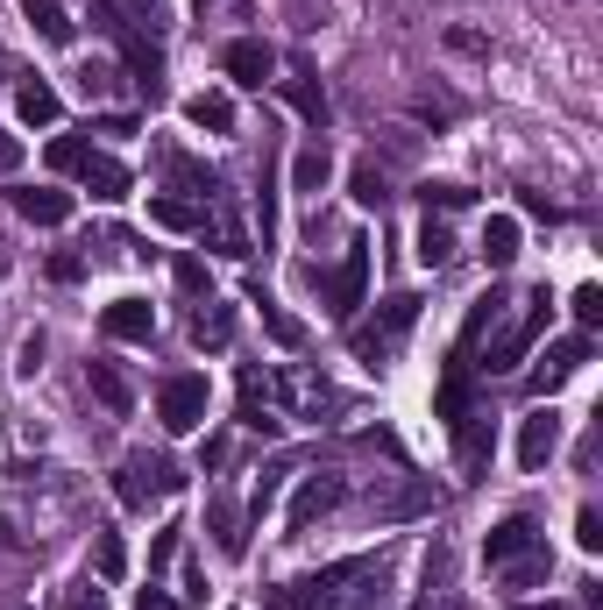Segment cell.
Listing matches in <instances>:
<instances>
[{"label": "cell", "mask_w": 603, "mask_h": 610, "mask_svg": "<svg viewBox=\"0 0 603 610\" xmlns=\"http://www.w3.org/2000/svg\"><path fill=\"white\" fill-rule=\"evenodd\" d=\"M199 8H206V0H199Z\"/></svg>", "instance_id": "db71d44e"}, {"label": "cell", "mask_w": 603, "mask_h": 610, "mask_svg": "<svg viewBox=\"0 0 603 610\" xmlns=\"http://www.w3.org/2000/svg\"><path fill=\"white\" fill-rule=\"evenodd\" d=\"M455 447H462V476H483V469H490V454H497L490 419H455Z\"/></svg>", "instance_id": "ffe728a7"}, {"label": "cell", "mask_w": 603, "mask_h": 610, "mask_svg": "<svg viewBox=\"0 0 603 610\" xmlns=\"http://www.w3.org/2000/svg\"><path fill=\"white\" fill-rule=\"evenodd\" d=\"M15 369H22V376H36V369H43V334H29V341H22V362H15Z\"/></svg>", "instance_id": "c3c4849f"}, {"label": "cell", "mask_w": 603, "mask_h": 610, "mask_svg": "<svg viewBox=\"0 0 603 610\" xmlns=\"http://www.w3.org/2000/svg\"><path fill=\"white\" fill-rule=\"evenodd\" d=\"M128 8H135V22H142L149 36H164V29H171V0H128Z\"/></svg>", "instance_id": "ab89813d"}, {"label": "cell", "mask_w": 603, "mask_h": 610, "mask_svg": "<svg viewBox=\"0 0 603 610\" xmlns=\"http://www.w3.org/2000/svg\"><path fill=\"white\" fill-rule=\"evenodd\" d=\"M100 334L107 341H149V334H157V305H149V298H114L100 313Z\"/></svg>", "instance_id": "7c38bea8"}, {"label": "cell", "mask_w": 603, "mask_h": 610, "mask_svg": "<svg viewBox=\"0 0 603 610\" xmlns=\"http://www.w3.org/2000/svg\"><path fill=\"white\" fill-rule=\"evenodd\" d=\"M575 547H582V554H603V511H596V504L575 511Z\"/></svg>", "instance_id": "74e56055"}, {"label": "cell", "mask_w": 603, "mask_h": 610, "mask_svg": "<svg viewBox=\"0 0 603 610\" xmlns=\"http://www.w3.org/2000/svg\"><path fill=\"white\" fill-rule=\"evenodd\" d=\"M263 610H298V603H291L284 589H263Z\"/></svg>", "instance_id": "816d5d0a"}, {"label": "cell", "mask_w": 603, "mask_h": 610, "mask_svg": "<svg viewBox=\"0 0 603 610\" xmlns=\"http://www.w3.org/2000/svg\"><path fill=\"white\" fill-rule=\"evenodd\" d=\"M93 568H100V582H121V575H128V547H121V532H100V540H93Z\"/></svg>", "instance_id": "1f68e13d"}, {"label": "cell", "mask_w": 603, "mask_h": 610, "mask_svg": "<svg viewBox=\"0 0 603 610\" xmlns=\"http://www.w3.org/2000/svg\"><path fill=\"white\" fill-rule=\"evenodd\" d=\"M263 398H277V419H320V412H334V391L320 384V376H306V369L270 376Z\"/></svg>", "instance_id": "52a82bcc"}, {"label": "cell", "mask_w": 603, "mask_h": 610, "mask_svg": "<svg viewBox=\"0 0 603 610\" xmlns=\"http://www.w3.org/2000/svg\"><path fill=\"white\" fill-rule=\"evenodd\" d=\"M0 277H8V256H0Z\"/></svg>", "instance_id": "f5cc1de1"}, {"label": "cell", "mask_w": 603, "mask_h": 610, "mask_svg": "<svg viewBox=\"0 0 603 610\" xmlns=\"http://www.w3.org/2000/svg\"><path fill=\"white\" fill-rule=\"evenodd\" d=\"M256 220H263V249H270V235H277V185L263 178V192H256Z\"/></svg>", "instance_id": "b9f144b4"}, {"label": "cell", "mask_w": 603, "mask_h": 610, "mask_svg": "<svg viewBox=\"0 0 603 610\" xmlns=\"http://www.w3.org/2000/svg\"><path fill=\"white\" fill-rule=\"evenodd\" d=\"M476 249H483V263H490V270H511V263H518V220H511V213H490Z\"/></svg>", "instance_id": "7402d4cb"}, {"label": "cell", "mask_w": 603, "mask_h": 610, "mask_svg": "<svg viewBox=\"0 0 603 610\" xmlns=\"http://www.w3.org/2000/svg\"><path fill=\"white\" fill-rule=\"evenodd\" d=\"M568 313H575V320H582V327L596 334V327H603V284H575V298H568Z\"/></svg>", "instance_id": "e575fe53"}, {"label": "cell", "mask_w": 603, "mask_h": 610, "mask_svg": "<svg viewBox=\"0 0 603 610\" xmlns=\"http://www.w3.org/2000/svg\"><path fill=\"white\" fill-rule=\"evenodd\" d=\"M57 610H107V589H93V582H71V589L57 596Z\"/></svg>", "instance_id": "60d3db41"}, {"label": "cell", "mask_w": 603, "mask_h": 610, "mask_svg": "<svg viewBox=\"0 0 603 610\" xmlns=\"http://www.w3.org/2000/svg\"><path fill=\"white\" fill-rule=\"evenodd\" d=\"M149 227H164V235H199V227H206V206H192V199H178V192H157V199H149Z\"/></svg>", "instance_id": "ac0fdd59"}, {"label": "cell", "mask_w": 603, "mask_h": 610, "mask_svg": "<svg viewBox=\"0 0 603 610\" xmlns=\"http://www.w3.org/2000/svg\"><path fill=\"white\" fill-rule=\"evenodd\" d=\"M171 554H178V532H157V547H149V568H164Z\"/></svg>", "instance_id": "681fc988"}, {"label": "cell", "mask_w": 603, "mask_h": 610, "mask_svg": "<svg viewBox=\"0 0 603 610\" xmlns=\"http://www.w3.org/2000/svg\"><path fill=\"white\" fill-rule=\"evenodd\" d=\"M582 362H589V334H582V341H561V348H547V362H540V376H533V391H540V398H547V391H561V384H568V376H575Z\"/></svg>", "instance_id": "d6986e66"}, {"label": "cell", "mask_w": 603, "mask_h": 610, "mask_svg": "<svg viewBox=\"0 0 603 610\" xmlns=\"http://www.w3.org/2000/svg\"><path fill=\"white\" fill-rule=\"evenodd\" d=\"M178 291H206V263L199 256H178Z\"/></svg>", "instance_id": "f6af8a7d"}, {"label": "cell", "mask_w": 603, "mask_h": 610, "mask_svg": "<svg viewBox=\"0 0 603 610\" xmlns=\"http://www.w3.org/2000/svg\"><path fill=\"white\" fill-rule=\"evenodd\" d=\"M362 291H369V242H348L341 263L327 270V313H334V320H355Z\"/></svg>", "instance_id": "ba28073f"}, {"label": "cell", "mask_w": 603, "mask_h": 610, "mask_svg": "<svg viewBox=\"0 0 603 610\" xmlns=\"http://www.w3.org/2000/svg\"><path fill=\"white\" fill-rule=\"evenodd\" d=\"M185 121L206 128V135H235V100L228 93H192L185 100Z\"/></svg>", "instance_id": "cb8c5ba5"}, {"label": "cell", "mask_w": 603, "mask_h": 610, "mask_svg": "<svg viewBox=\"0 0 603 610\" xmlns=\"http://www.w3.org/2000/svg\"><path fill=\"white\" fill-rule=\"evenodd\" d=\"M114 86H121V71H114V64H79V93H86V100H107Z\"/></svg>", "instance_id": "8d00e7d4"}, {"label": "cell", "mask_w": 603, "mask_h": 610, "mask_svg": "<svg viewBox=\"0 0 603 610\" xmlns=\"http://www.w3.org/2000/svg\"><path fill=\"white\" fill-rule=\"evenodd\" d=\"M57 114H64V100H57L50 79H22L15 86V121L22 128H57Z\"/></svg>", "instance_id": "2e32d148"}, {"label": "cell", "mask_w": 603, "mask_h": 610, "mask_svg": "<svg viewBox=\"0 0 603 610\" xmlns=\"http://www.w3.org/2000/svg\"><path fill=\"white\" fill-rule=\"evenodd\" d=\"M277 490H284V469H270V476L256 483V497H249V518H263V511L277 504Z\"/></svg>", "instance_id": "7bdbcfd3"}, {"label": "cell", "mask_w": 603, "mask_h": 610, "mask_svg": "<svg viewBox=\"0 0 603 610\" xmlns=\"http://www.w3.org/2000/svg\"><path fill=\"white\" fill-rule=\"evenodd\" d=\"M86 384H93V398H100L107 412H135V391H128V376H121L114 362H86Z\"/></svg>", "instance_id": "83f0119b"}, {"label": "cell", "mask_w": 603, "mask_h": 610, "mask_svg": "<svg viewBox=\"0 0 603 610\" xmlns=\"http://www.w3.org/2000/svg\"><path fill=\"white\" fill-rule=\"evenodd\" d=\"M277 86H284V100L298 107V121L327 128V93H320V79H313V71H291V79H277Z\"/></svg>", "instance_id": "4316f807"}, {"label": "cell", "mask_w": 603, "mask_h": 610, "mask_svg": "<svg viewBox=\"0 0 603 610\" xmlns=\"http://www.w3.org/2000/svg\"><path fill=\"white\" fill-rule=\"evenodd\" d=\"M121 50H128V71H135V86H142L149 100H157V93H164V57H157V43H149V36H128V29H121Z\"/></svg>", "instance_id": "44dd1931"}, {"label": "cell", "mask_w": 603, "mask_h": 610, "mask_svg": "<svg viewBox=\"0 0 603 610\" xmlns=\"http://www.w3.org/2000/svg\"><path fill=\"white\" fill-rule=\"evenodd\" d=\"M348 199H355V206H384V199H391L384 171H376V164H355V171H348Z\"/></svg>", "instance_id": "4dcf8cb0"}, {"label": "cell", "mask_w": 603, "mask_h": 610, "mask_svg": "<svg viewBox=\"0 0 603 610\" xmlns=\"http://www.w3.org/2000/svg\"><path fill=\"white\" fill-rule=\"evenodd\" d=\"M15 171H22V135L0 128V178H15Z\"/></svg>", "instance_id": "ee69618b"}, {"label": "cell", "mask_w": 603, "mask_h": 610, "mask_svg": "<svg viewBox=\"0 0 603 610\" xmlns=\"http://www.w3.org/2000/svg\"><path fill=\"white\" fill-rule=\"evenodd\" d=\"M86 157H93L86 135H57V142H50V171H79Z\"/></svg>", "instance_id": "d590c367"}, {"label": "cell", "mask_w": 603, "mask_h": 610, "mask_svg": "<svg viewBox=\"0 0 603 610\" xmlns=\"http://www.w3.org/2000/svg\"><path fill=\"white\" fill-rule=\"evenodd\" d=\"M447 50H462V57H483V50H490V43H483V36H476V29H447Z\"/></svg>", "instance_id": "7dc6e473"}, {"label": "cell", "mask_w": 603, "mask_h": 610, "mask_svg": "<svg viewBox=\"0 0 603 610\" xmlns=\"http://www.w3.org/2000/svg\"><path fill=\"white\" fill-rule=\"evenodd\" d=\"M561 412H554V398H540L533 412H525L518 419V469L525 476H547V462H554V454H561Z\"/></svg>", "instance_id": "8992f818"}, {"label": "cell", "mask_w": 603, "mask_h": 610, "mask_svg": "<svg viewBox=\"0 0 603 610\" xmlns=\"http://www.w3.org/2000/svg\"><path fill=\"white\" fill-rule=\"evenodd\" d=\"M135 610H178V603H171L164 589H142V603H135Z\"/></svg>", "instance_id": "f907efd6"}, {"label": "cell", "mask_w": 603, "mask_h": 610, "mask_svg": "<svg viewBox=\"0 0 603 610\" xmlns=\"http://www.w3.org/2000/svg\"><path fill=\"white\" fill-rule=\"evenodd\" d=\"M447 256H455V235H447V227L426 213V227H419V263H426V270H440Z\"/></svg>", "instance_id": "d6a6232c"}, {"label": "cell", "mask_w": 603, "mask_h": 610, "mask_svg": "<svg viewBox=\"0 0 603 610\" xmlns=\"http://www.w3.org/2000/svg\"><path fill=\"white\" fill-rule=\"evenodd\" d=\"M206 412H213V384H206L199 369L164 376V391H157V419H164V433H199Z\"/></svg>", "instance_id": "277c9868"}, {"label": "cell", "mask_w": 603, "mask_h": 610, "mask_svg": "<svg viewBox=\"0 0 603 610\" xmlns=\"http://www.w3.org/2000/svg\"><path fill=\"white\" fill-rule=\"evenodd\" d=\"M433 497H440L433 483H412L405 497H391V504H384V518H412V511H433Z\"/></svg>", "instance_id": "f35d334b"}, {"label": "cell", "mask_w": 603, "mask_h": 610, "mask_svg": "<svg viewBox=\"0 0 603 610\" xmlns=\"http://www.w3.org/2000/svg\"><path fill=\"white\" fill-rule=\"evenodd\" d=\"M369 575V561H334V568H313V575H298L284 596L298 603V610H355V596H348V582H362Z\"/></svg>", "instance_id": "5b68a950"}, {"label": "cell", "mask_w": 603, "mask_h": 610, "mask_svg": "<svg viewBox=\"0 0 603 610\" xmlns=\"http://www.w3.org/2000/svg\"><path fill=\"white\" fill-rule=\"evenodd\" d=\"M213 249L228 256V263H249V256H256V235L242 227V213H235L228 199H213Z\"/></svg>", "instance_id": "e0dca14e"}, {"label": "cell", "mask_w": 603, "mask_h": 610, "mask_svg": "<svg viewBox=\"0 0 603 610\" xmlns=\"http://www.w3.org/2000/svg\"><path fill=\"white\" fill-rule=\"evenodd\" d=\"M525 554H540L533 518H497V525L483 532V561H490V568H511V561H525Z\"/></svg>", "instance_id": "30bf717a"}, {"label": "cell", "mask_w": 603, "mask_h": 610, "mask_svg": "<svg viewBox=\"0 0 603 610\" xmlns=\"http://www.w3.org/2000/svg\"><path fill=\"white\" fill-rule=\"evenodd\" d=\"M341 497H348V483H341V476H306V483H298V497H291V511H284V540L313 532V525H320Z\"/></svg>", "instance_id": "9c48e42d"}, {"label": "cell", "mask_w": 603, "mask_h": 610, "mask_svg": "<svg viewBox=\"0 0 603 610\" xmlns=\"http://www.w3.org/2000/svg\"><path fill=\"white\" fill-rule=\"evenodd\" d=\"M15 213H22L29 227H64L71 213H79V199L57 192V185H22V192H15Z\"/></svg>", "instance_id": "4fadbf2b"}, {"label": "cell", "mask_w": 603, "mask_h": 610, "mask_svg": "<svg viewBox=\"0 0 603 610\" xmlns=\"http://www.w3.org/2000/svg\"><path fill=\"white\" fill-rule=\"evenodd\" d=\"M249 305H263V327H270V341H277V348H306V327H298L270 291H249Z\"/></svg>", "instance_id": "f546056e"}, {"label": "cell", "mask_w": 603, "mask_h": 610, "mask_svg": "<svg viewBox=\"0 0 603 610\" xmlns=\"http://www.w3.org/2000/svg\"><path fill=\"white\" fill-rule=\"evenodd\" d=\"M419 291H398V298H384L376 305V320H362L348 341H355V362H369V369H391L398 362V348H405V334L419 327Z\"/></svg>", "instance_id": "6da1fadb"}, {"label": "cell", "mask_w": 603, "mask_h": 610, "mask_svg": "<svg viewBox=\"0 0 603 610\" xmlns=\"http://www.w3.org/2000/svg\"><path fill=\"white\" fill-rule=\"evenodd\" d=\"M547 320H554V291L540 284V291H525V313H518V320L497 334V348L483 355V369H490V376H511V369L525 362V348H533V341L547 334Z\"/></svg>", "instance_id": "3957f363"}, {"label": "cell", "mask_w": 603, "mask_h": 610, "mask_svg": "<svg viewBox=\"0 0 603 610\" xmlns=\"http://www.w3.org/2000/svg\"><path fill=\"white\" fill-rule=\"evenodd\" d=\"M171 490H185V469L171 462V454H128V462L114 469V497L128 511H149V504H164Z\"/></svg>", "instance_id": "7a4b0ae2"}, {"label": "cell", "mask_w": 603, "mask_h": 610, "mask_svg": "<svg viewBox=\"0 0 603 610\" xmlns=\"http://www.w3.org/2000/svg\"><path fill=\"white\" fill-rule=\"evenodd\" d=\"M192 341H199V348H228V341H235V305H228V298H206L199 320H192Z\"/></svg>", "instance_id": "d4e9b609"}, {"label": "cell", "mask_w": 603, "mask_h": 610, "mask_svg": "<svg viewBox=\"0 0 603 610\" xmlns=\"http://www.w3.org/2000/svg\"><path fill=\"white\" fill-rule=\"evenodd\" d=\"M79 185H86V192H93L100 206H121V199L135 192V178H128V164H121V157H100V149H93V157L79 164Z\"/></svg>", "instance_id": "9a60e30c"}, {"label": "cell", "mask_w": 603, "mask_h": 610, "mask_svg": "<svg viewBox=\"0 0 603 610\" xmlns=\"http://www.w3.org/2000/svg\"><path fill=\"white\" fill-rule=\"evenodd\" d=\"M206 532H213V547L228 554V561H242V554H249V511H242V504L206 497Z\"/></svg>", "instance_id": "8fae6325"}, {"label": "cell", "mask_w": 603, "mask_h": 610, "mask_svg": "<svg viewBox=\"0 0 603 610\" xmlns=\"http://www.w3.org/2000/svg\"><path fill=\"white\" fill-rule=\"evenodd\" d=\"M497 313H504V291H483V298L469 305V320H462V341H455V362H462V369H469V348H476V341H483V334L497 327Z\"/></svg>", "instance_id": "484cf974"}, {"label": "cell", "mask_w": 603, "mask_h": 610, "mask_svg": "<svg viewBox=\"0 0 603 610\" xmlns=\"http://www.w3.org/2000/svg\"><path fill=\"white\" fill-rule=\"evenodd\" d=\"M22 15H29V29L43 36V43H71V36H79V29H71V8H64V0H22Z\"/></svg>", "instance_id": "603a6c76"}, {"label": "cell", "mask_w": 603, "mask_h": 610, "mask_svg": "<svg viewBox=\"0 0 603 610\" xmlns=\"http://www.w3.org/2000/svg\"><path fill=\"white\" fill-rule=\"evenodd\" d=\"M50 277H57V284H79V277H86V256H50Z\"/></svg>", "instance_id": "bcb514c9"}, {"label": "cell", "mask_w": 603, "mask_h": 610, "mask_svg": "<svg viewBox=\"0 0 603 610\" xmlns=\"http://www.w3.org/2000/svg\"><path fill=\"white\" fill-rule=\"evenodd\" d=\"M419 199H426V213H433V206H440V213H455V206H469L476 192H469V185H455V178H426V185H419Z\"/></svg>", "instance_id": "836d02e7"}, {"label": "cell", "mask_w": 603, "mask_h": 610, "mask_svg": "<svg viewBox=\"0 0 603 610\" xmlns=\"http://www.w3.org/2000/svg\"><path fill=\"white\" fill-rule=\"evenodd\" d=\"M327 178H334V157H327L320 142H306V149L291 157V185H298V192H327Z\"/></svg>", "instance_id": "f1b7e54d"}, {"label": "cell", "mask_w": 603, "mask_h": 610, "mask_svg": "<svg viewBox=\"0 0 603 610\" xmlns=\"http://www.w3.org/2000/svg\"><path fill=\"white\" fill-rule=\"evenodd\" d=\"M220 64H228V79H235V86H270V71H277L270 43H256V36H235L228 50H220Z\"/></svg>", "instance_id": "5bb4252c"}]
</instances>
